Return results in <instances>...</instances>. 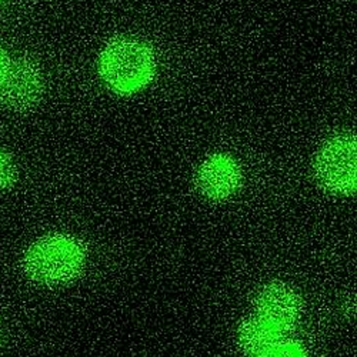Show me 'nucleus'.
<instances>
[{"label": "nucleus", "instance_id": "nucleus-10", "mask_svg": "<svg viewBox=\"0 0 357 357\" xmlns=\"http://www.w3.org/2000/svg\"><path fill=\"white\" fill-rule=\"evenodd\" d=\"M5 75V70H3V61H2V56H0V80H2Z\"/></svg>", "mask_w": 357, "mask_h": 357}, {"label": "nucleus", "instance_id": "nucleus-6", "mask_svg": "<svg viewBox=\"0 0 357 357\" xmlns=\"http://www.w3.org/2000/svg\"><path fill=\"white\" fill-rule=\"evenodd\" d=\"M42 91L39 70L26 62H19L2 77V95L5 100L15 107H27L33 105Z\"/></svg>", "mask_w": 357, "mask_h": 357}, {"label": "nucleus", "instance_id": "nucleus-7", "mask_svg": "<svg viewBox=\"0 0 357 357\" xmlns=\"http://www.w3.org/2000/svg\"><path fill=\"white\" fill-rule=\"evenodd\" d=\"M237 339L249 357H256L283 340V335L259 317H252L241 324Z\"/></svg>", "mask_w": 357, "mask_h": 357}, {"label": "nucleus", "instance_id": "nucleus-1", "mask_svg": "<svg viewBox=\"0 0 357 357\" xmlns=\"http://www.w3.org/2000/svg\"><path fill=\"white\" fill-rule=\"evenodd\" d=\"M84 264V248L75 237L65 234L43 237L29 248L23 259L26 275L47 286L73 280L80 275Z\"/></svg>", "mask_w": 357, "mask_h": 357}, {"label": "nucleus", "instance_id": "nucleus-9", "mask_svg": "<svg viewBox=\"0 0 357 357\" xmlns=\"http://www.w3.org/2000/svg\"><path fill=\"white\" fill-rule=\"evenodd\" d=\"M12 174H13V169H12L10 160L6 158V155L0 152V189H3L10 183Z\"/></svg>", "mask_w": 357, "mask_h": 357}, {"label": "nucleus", "instance_id": "nucleus-4", "mask_svg": "<svg viewBox=\"0 0 357 357\" xmlns=\"http://www.w3.org/2000/svg\"><path fill=\"white\" fill-rule=\"evenodd\" d=\"M256 317L282 335L291 331L301 317V297L290 286L272 282L264 284L255 299Z\"/></svg>", "mask_w": 357, "mask_h": 357}, {"label": "nucleus", "instance_id": "nucleus-8", "mask_svg": "<svg viewBox=\"0 0 357 357\" xmlns=\"http://www.w3.org/2000/svg\"><path fill=\"white\" fill-rule=\"evenodd\" d=\"M256 357H305V351L302 346H299L290 340H280L272 349L266 350L264 353Z\"/></svg>", "mask_w": 357, "mask_h": 357}, {"label": "nucleus", "instance_id": "nucleus-11", "mask_svg": "<svg viewBox=\"0 0 357 357\" xmlns=\"http://www.w3.org/2000/svg\"><path fill=\"white\" fill-rule=\"evenodd\" d=\"M2 340H3V324H2V320H0V344H2Z\"/></svg>", "mask_w": 357, "mask_h": 357}, {"label": "nucleus", "instance_id": "nucleus-2", "mask_svg": "<svg viewBox=\"0 0 357 357\" xmlns=\"http://www.w3.org/2000/svg\"><path fill=\"white\" fill-rule=\"evenodd\" d=\"M155 72L153 54L144 43L121 39L110 43L100 56V76L117 93H133L151 82Z\"/></svg>", "mask_w": 357, "mask_h": 357}, {"label": "nucleus", "instance_id": "nucleus-3", "mask_svg": "<svg viewBox=\"0 0 357 357\" xmlns=\"http://www.w3.org/2000/svg\"><path fill=\"white\" fill-rule=\"evenodd\" d=\"M319 185L335 195H353L356 190V137L350 133L327 140L314 160Z\"/></svg>", "mask_w": 357, "mask_h": 357}, {"label": "nucleus", "instance_id": "nucleus-5", "mask_svg": "<svg viewBox=\"0 0 357 357\" xmlns=\"http://www.w3.org/2000/svg\"><path fill=\"white\" fill-rule=\"evenodd\" d=\"M242 173L234 159L226 155H215L204 160L196 173L199 192L215 202L226 200L241 186Z\"/></svg>", "mask_w": 357, "mask_h": 357}]
</instances>
